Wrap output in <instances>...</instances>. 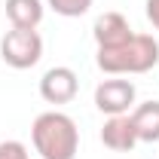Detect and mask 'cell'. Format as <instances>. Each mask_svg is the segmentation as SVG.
Masks as SVG:
<instances>
[{
  "mask_svg": "<svg viewBox=\"0 0 159 159\" xmlns=\"http://www.w3.org/2000/svg\"><path fill=\"white\" fill-rule=\"evenodd\" d=\"M101 144L107 150H116V153H132L135 144H138V135H135V125H132V116H107L104 129H101Z\"/></svg>",
  "mask_w": 159,
  "mask_h": 159,
  "instance_id": "obj_7",
  "label": "cell"
},
{
  "mask_svg": "<svg viewBox=\"0 0 159 159\" xmlns=\"http://www.w3.org/2000/svg\"><path fill=\"white\" fill-rule=\"evenodd\" d=\"M31 141L43 159H74L80 150V129L67 113L46 110L34 119Z\"/></svg>",
  "mask_w": 159,
  "mask_h": 159,
  "instance_id": "obj_2",
  "label": "cell"
},
{
  "mask_svg": "<svg viewBox=\"0 0 159 159\" xmlns=\"http://www.w3.org/2000/svg\"><path fill=\"white\" fill-rule=\"evenodd\" d=\"M6 19L12 28L37 31V25L43 21V0H6Z\"/></svg>",
  "mask_w": 159,
  "mask_h": 159,
  "instance_id": "obj_9",
  "label": "cell"
},
{
  "mask_svg": "<svg viewBox=\"0 0 159 159\" xmlns=\"http://www.w3.org/2000/svg\"><path fill=\"white\" fill-rule=\"evenodd\" d=\"M135 104V83L122 77H110L95 89V107L107 116H122Z\"/></svg>",
  "mask_w": 159,
  "mask_h": 159,
  "instance_id": "obj_4",
  "label": "cell"
},
{
  "mask_svg": "<svg viewBox=\"0 0 159 159\" xmlns=\"http://www.w3.org/2000/svg\"><path fill=\"white\" fill-rule=\"evenodd\" d=\"M77 92H80V80L64 64L49 67L43 74V80H40V95H43L46 104H70V101L77 98Z\"/></svg>",
  "mask_w": 159,
  "mask_h": 159,
  "instance_id": "obj_5",
  "label": "cell"
},
{
  "mask_svg": "<svg viewBox=\"0 0 159 159\" xmlns=\"http://www.w3.org/2000/svg\"><path fill=\"white\" fill-rule=\"evenodd\" d=\"M129 116H132V125H135V135L141 144L159 141V101H144Z\"/></svg>",
  "mask_w": 159,
  "mask_h": 159,
  "instance_id": "obj_8",
  "label": "cell"
},
{
  "mask_svg": "<svg viewBox=\"0 0 159 159\" xmlns=\"http://www.w3.org/2000/svg\"><path fill=\"white\" fill-rule=\"evenodd\" d=\"M95 61L110 77L147 74L159 64V40L153 34H132L125 43H119L113 49H98Z\"/></svg>",
  "mask_w": 159,
  "mask_h": 159,
  "instance_id": "obj_1",
  "label": "cell"
},
{
  "mask_svg": "<svg viewBox=\"0 0 159 159\" xmlns=\"http://www.w3.org/2000/svg\"><path fill=\"white\" fill-rule=\"evenodd\" d=\"M92 3H95V0H46V6H49L52 12L64 16V19H80V16H86Z\"/></svg>",
  "mask_w": 159,
  "mask_h": 159,
  "instance_id": "obj_10",
  "label": "cell"
},
{
  "mask_svg": "<svg viewBox=\"0 0 159 159\" xmlns=\"http://www.w3.org/2000/svg\"><path fill=\"white\" fill-rule=\"evenodd\" d=\"M144 6H147V19H150V25L159 31V0H147Z\"/></svg>",
  "mask_w": 159,
  "mask_h": 159,
  "instance_id": "obj_12",
  "label": "cell"
},
{
  "mask_svg": "<svg viewBox=\"0 0 159 159\" xmlns=\"http://www.w3.org/2000/svg\"><path fill=\"white\" fill-rule=\"evenodd\" d=\"M132 34L135 31H132V25L122 12H104L95 19V28H92V37L98 43V49H113L119 43H125Z\"/></svg>",
  "mask_w": 159,
  "mask_h": 159,
  "instance_id": "obj_6",
  "label": "cell"
},
{
  "mask_svg": "<svg viewBox=\"0 0 159 159\" xmlns=\"http://www.w3.org/2000/svg\"><path fill=\"white\" fill-rule=\"evenodd\" d=\"M0 58L16 70H28L43 58V37L31 28H12L0 40Z\"/></svg>",
  "mask_w": 159,
  "mask_h": 159,
  "instance_id": "obj_3",
  "label": "cell"
},
{
  "mask_svg": "<svg viewBox=\"0 0 159 159\" xmlns=\"http://www.w3.org/2000/svg\"><path fill=\"white\" fill-rule=\"evenodd\" d=\"M0 159H31L21 141H0Z\"/></svg>",
  "mask_w": 159,
  "mask_h": 159,
  "instance_id": "obj_11",
  "label": "cell"
}]
</instances>
